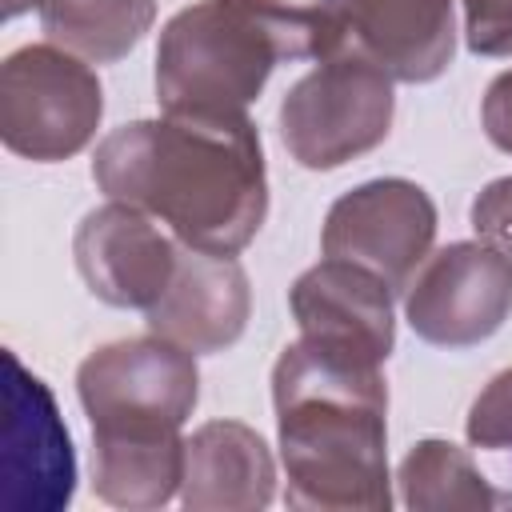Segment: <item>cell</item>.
Wrapping results in <instances>:
<instances>
[{
    "instance_id": "1",
    "label": "cell",
    "mask_w": 512,
    "mask_h": 512,
    "mask_svg": "<svg viewBox=\"0 0 512 512\" xmlns=\"http://www.w3.org/2000/svg\"><path fill=\"white\" fill-rule=\"evenodd\" d=\"M92 180L164 220L184 244L224 256H236L268 212L264 152L248 116L164 112L124 124L96 148Z\"/></svg>"
},
{
    "instance_id": "2",
    "label": "cell",
    "mask_w": 512,
    "mask_h": 512,
    "mask_svg": "<svg viewBox=\"0 0 512 512\" xmlns=\"http://www.w3.org/2000/svg\"><path fill=\"white\" fill-rule=\"evenodd\" d=\"M272 404L292 508H388L380 364L300 336L272 368Z\"/></svg>"
},
{
    "instance_id": "3",
    "label": "cell",
    "mask_w": 512,
    "mask_h": 512,
    "mask_svg": "<svg viewBox=\"0 0 512 512\" xmlns=\"http://www.w3.org/2000/svg\"><path fill=\"white\" fill-rule=\"evenodd\" d=\"M340 44V0H200L160 32L156 96L164 112L244 116L276 64L320 60Z\"/></svg>"
},
{
    "instance_id": "4",
    "label": "cell",
    "mask_w": 512,
    "mask_h": 512,
    "mask_svg": "<svg viewBox=\"0 0 512 512\" xmlns=\"http://www.w3.org/2000/svg\"><path fill=\"white\" fill-rule=\"evenodd\" d=\"M388 124L392 76L352 44L320 56V68L296 80L280 104L284 148L304 168H336L376 148Z\"/></svg>"
},
{
    "instance_id": "5",
    "label": "cell",
    "mask_w": 512,
    "mask_h": 512,
    "mask_svg": "<svg viewBox=\"0 0 512 512\" xmlns=\"http://www.w3.org/2000/svg\"><path fill=\"white\" fill-rule=\"evenodd\" d=\"M104 112L96 72L68 48L24 44L0 68V136L24 160L76 156Z\"/></svg>"
},
{
    "instance_id": "6",
    "label": "cell",
    "mask_w": 512,
    "mask_h": 512,
    "mask_svg": "<svg viewBox=\"0 0 512 512\" xmlns=\"http://www.w3.org/2000/svg\"><path fill=\"white\" fill-rule=\"evenodd\" d=\"M196 360L164 336L96 348L80 372V404L92 432H180L196 408Z\"/></svg>"
},
{
    "instance_id": "7",
    "label": "cell",
    "mask_w": 512,
    "mask_h": 512,
    "mask_svg": "<svg viewBox=\"0 0 512 512\" xmlns=\"http://www.w3.org/2000/svg\"><path fill=\"white\" fill-rule=\"evenodd\" d=\"M404 312L416 336L440 348L488 340L512 312V256L492 244H448L416 268Z\"/></svg>"
},
{
    "instance_id": "8",
    "label": "cell",
    "mask_w": 512,
    "mask_h": 512,
    "mask_svg": "<svg viewBox=\"0 0 512 512\" xmlns=\"http://www.w3.org/2000/svg\"><path fill=\"white\" fill-rule=\"evenodd\" d=\"M436 208L412 180H372L340 196L324 220L320 248L332 260H352L376 272L388 288H404L428 260Z\"/></svg>"
},
{
    "instance_id": "9",
    "label": "cell",
    "mask_w": 512,
    "mask_h": 512,
    "mask_svg": "<svg viewBox=\"0 0 512 512\" xmlns=\"http://www.w3.org/2000/svg\"><path fill=\"white\" fill-rule=\"evenodd\" d=\"M76 456L60 408L16 352H4V488L8 512H56L72 500Z\"/></svg>"
},
{
    "instance_id": "10",
    "label": "cell",
    "mask_w": 512,
    "mask_h": 512,
    "mask_svg": "<svg viewBox=\"0 0 512 512\" xmlns=\"http://www.w3.org/2000/svg\"><path fill=\"white\" fill-rule=\"evenodd\" d=\"M76 268L92 296L116 308H152L176 272L180 244L164 236L148 212L112 200L76 228Z\"/></svg>"
},
{
    "instance_id": "11",
    "label": "cell",
    "mask_w": 512,
    "mask_h": 512,
    "mask_svg": "<svg viewBox=\"0 0 512 512\" xmlns=\"http://www.w3.org/2000/svg\"><path fill=\"white\" fill-rule=\"evenodd\" d=\"M292 316L300 336L376 364H384L392 352V288L352 260L324 256L316 268H308L292 284Z\"/></svg>"
},
{
    "instance_id": "12",
    "label": "cell",
    "mask_w": 512,
    "mask_h": 512,
    "mask_svg": "<svg viewBox=\"0 0 512 512\" xmlns=\"http://www.w3.org/2000/svg\"><path fill=\"white\" fill-rule=\"evenodd\" d=\"M248 320V276L224 252L184 244L168 292L148 308V328L188 352L228 348Z\"/></svg>"
},
{
    "instance_id": "13",
    "label": "cell",
    "mask_w": 512,
    "mask_h": 512,
    "mask_svg": "<svg viewBox=\"0 0 512 512\" xmlns=\"http://www.w3.org/2000/svg\"><path fill=\"white\" fill-rule=\"evenodd\" d=\"M344 44L392 80L424 84L452 64V0H340Z\"/></svg>"
},
{
    "instance_id": "14",
    "label": "cell",
    "mask_w": 512,
    "mask_h": 512,
    "mask_svg": "<svg viewBox=\"0 0 512 512\" xmlns=\"http://www.w3.org/2000/svg\"><path fill=\"white\" fill-rule=\"evenodd\" d=\"M272 480L264 440L236 420H212L184 444V508H264Z\"/></svg>"
},
{
    "instance_id": "15",
    "label": "cell",
    "mask_w": 512,
    "mask_h": 512,
    "mask_svg": "<svg viewBox=\"0 0 512 512\" xmlns=\"http://www.w3.org/2000/svg\"><path fill=\"white\" fill-rule=\"evenodd\" d=\"M180 432H92L96 496L112 508H160L184 484Z\"/></svg>"
},
{
    "instance_id": "16",
    "label": "cell",
    "mask_w": 512,
    "mask_h": 512,
    "mask_svg": "<svg viewBox=\"0 0 512 512\" xmlns=\"http://www.w3.org/2000/svg\"><path fill=\"white\" fill-rule=\"evenodd\" d=\"M52 44L92 64L128 56L156 20V0H36Z\"/></svg>"
},
{
    "instance_id": "17",
    "label": "cell",
    "mask_w": 512,
    "mask_h": 512,
    "mask_svg": "<svg viewBox=\"0 0 512 512\" xmlns=\"http://www.w3.org/2000/svg\"><path fill=\"white\" fill-rule=\"evenodd\" d=\"M408 508H488L496 492L484 484L476 464L448 440L416 444L400 464Z\"/></svg>"
},
{
    "instance_id": "18",
    "label": "cell",
    "mask_w": 512,
    "mask_h": 512,
    "mask_svg": "<svg viewBox=\"0 0 512 512\" xmlns=\"http://www.w3.org/2000/svg\"><path fill=\"white\" fill-rule=\"evenodd\" d=\"M468 440L476 448H512V368L476 396L468 412Z\"/></svg>"
},
{
    "instance_id": "19",
    "label": "cell",
    "mask_w": 512,
    "mask_h": 512,
    "mask_svg": "<svg viewBox=\"0 0 512 512\" xmlns=\"http://www.w3.org/2000/svg\"><path fill=\"white\" fill-rule=\"evenodd\" d=\"M464 36L480 56H512V0H464Z\"/></svg>"
},
{
    "instance_id": "20",
    "label": "cell",
    "mask_w": 512,
    "mask_h": 512,
    "mask_svg": "<svg viewBox=\"0 0 512 512\" xmlns=\"http://www.w3.org/2000/svg\"><path fill=\"white\" fill-rule=\"evenodd\" d=\"M472 228L484 236V244L512 256V176L492 180L476 204H472Z\"/></svg>"
},
{
    "instance_id": "21",
    "label": "cell",
    "mask_w": 512,
    "mask_h": 512,
    "mask_svg": "<svg viewBox=\"0 0 512 512\" xmlns=\"http://www.w3.org/2000/svg\"><path fill=\"white\" fill-rule=\"evenodd\" d=\"M484 132L500 152H512V68L500 72L484 92Z\"/></svg>"
},
{
    "instance_id": "22",
    "label": "cell",
    "mask_w": 512,
    "mask_h": 512,
    "mask_svg": "<svg viewBox=\"0 0 512 512\" xmlns=\"http://www.w3.org/2000/svg\"><path fill=\"white\" fill-rule=\"evenodd\" d=\"M24 8H36V0H4V16H8V20L20 16Z\"/></svg>"
}]
</instances>
